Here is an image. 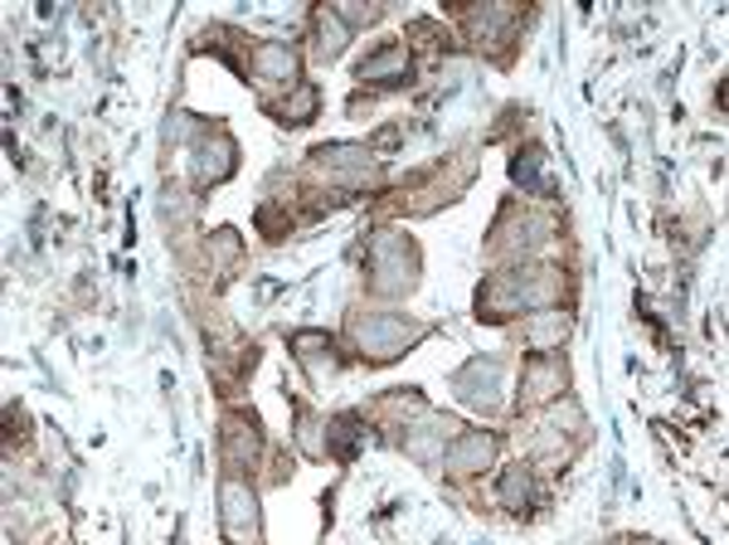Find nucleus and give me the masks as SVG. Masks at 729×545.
<instances>
[{
	"instance_id": "13",
	"label": "nucleus",
	"mask_w": 729,
	"mask_h": 545,
	"mask_svg": "<svg viewBox=\"0 0 729 545\" xmlns=\"http://www.w3.org/2000/svg\"><path fill=\"white\" fill-rule=\"evenodd\" d=\"M312 112H316V88L297 83V98L277 108V118H283V122H312Z\"/></svg>"
},
{
	"instance_id": "12",
	"label": "nucleus",
	"mask_w": 729,
	"mask_h": 545,
	"mask_svg": "<svg viewBox=\"0 0 729 545\" xmlns=\"http://www.w3.org/2000/svg\"><path fill=\"white\" fill-rule=\"evenodd\" d=\"M316 30H322V40H316V49H322V59H336L341 49H345L341 10H322V16H316Z\"/></svg>"
},
{
	"instance_id": "7",
	"label": "nucleus",
	"mask_w": 729,
	"mask_h": 545,
	"mask_svg": "<svg viewBox=\"0 0 729 545\" xmlns=\"http://www.w3.org/2000/svg\"><path fill=\"white\" fill-rule=\"evenodd\" d=\"M496 458V434H463L447 448V467L457 473H477V467H492Z\"/></svg>"
},
{
	"instance_id": "2",
	"label": "nucleus",
	"mask_w": 729,
	"mask_h": 545,
	"mask_svg": "<svg viewBox=\"0 0 729 545\" xmlns=\"http://www.w3.org/2000/svg\"><path fill=\"white\" fill-rule=\"evenodd\" d=\"M555 297V269H516L502 273L492 287H486V316H502L516 307H540V302Z\"/></svg>"
},
{
	"instance_id": "11",
	"label": "nucleus",
	"mask_w": 729,
	"mask_h": 545,
	"mask_svg": "<svg viewBox=\"0 0 729 545\" xmlns=\"http://www.w3.org/2000/svg\"><path fill=\"white\" fill-rule=\"evenodd\" d=\"M502 506H506V512H530V506H535L530 467H510V473L502 477Z\"/></svg>"
},
{
	"instance_id": "5",
	"label": "nucleus",
	"mask_w": 729,
	"mask_h": 545,
	"mask_svg": "<svg viewBox=\"0 0 729 545\" xmlns=\"http://www.w3.org/2000/svg\"><path fill=\"white\" fill-rule=\"evenodd\" d=\"M220 502H224V531L229 536H249V531H259V502H253V492L243 483H229L220 487Z\"/></svg>"
},
{
	"instance_id": "9",
	"label": "nucleus",
	"mask_w": 729,
	"mask_h": 545,
	"mask_svg": "<svg viewBox=\"0 0 729 545\" xmlns=\"http://www.w3.org/2000/svg\"><path fill=\"white\" fill-rule=\"evenodd\" d=\"M234 142H229V137L220 132V137H214V147L210 142H200V181H224V175H234V166H239V161H234Z\"/></svg>"
},
{
	"instance_id": "14",
	"label": "nucleus",
	"mask_w": 729,
	"mask_h": 545,
	"mask_svg": "<svg viewBox=\"0 0 729 545\" xmlns=\"http://www.w3.org/2000/svg\"><path fill=\"white\" fill-rule=\"evenodd\" d=\"M565 332H569V316L549 312V316H540V322L530 326V341H535V346H545V341H555V336H565Z\"/></svg>"
},
{
	"instance_id": "6",
	"label": "nucleus",
	"mask_w": 729,
	"mask_h": 545,
	"mask_svg": "<svg viewBox=\"0 0 729 545\" xmlns=\"http://www.w3.org/2000/svg\"><path fill=\"white\" fill-rule=\"evenodd\" d=\"M253 69H259L263 83L297 88V54H292L287 44H259V49H253Z\"/></svg>"
},
{
	"instance_id": "1",
	"label": "nucleus",
	"mask_w": 729,
	"mask_h": 545,
	"mask_svg": "<svg viewBox=\"0 0 729 545\" xmlns=\"http://www.w3.org/2000/svg\"><path fill=\"white\" fill-rule=\"evenodd\" d=\"M424 336H428V326L408 322V316H399V312H365V316H355V346H361L369 361L399 356V351H408L414 341H424Z\"/></svg>"
},
{
	"instance_id": "10",
	"label": "nucleus",
	"mask_w": 729,
	"mask_h": 545,
	"mask_svg": "<svg viewBox=\"0 0 729 545\" xmlns=\"http://www.w3.org/2000/svg\"><path fill=\"white\" fill-rule=\"evenodd\" d=\"M404 73H408V54H404V44H385L379 54L361 59L355 79H404Z\"/></svg>"
},
{
	"instance_id": "4",
	"label": "nucleus",
	"mask_w": 729,
	"mask_h": 545,
	"mask_svg": "<svg viewBox=\"0 0 729 545\" xmlns=\"http://www.w3.org/2000/svg\"><path fill=\"white\" fill-rule=\"evenodd\" d=\"M502 375H506V365L496 361V356H477V361H467L463 371L453 375V390L463 395L467 404H482V410H496V400H502Z\"/></svg>"
},
{
	"instance_id": "8",
	"label": "nucleus",
	"mask_w": 729,
	"mask_h": 545,
	"mask_svg": "<svg viewBox=\"0 0 729 545\" xmlns=\"http://www.w3.org/2000/svg\"><path fill=\"white\" fill-rule=\"evenodd\" d=\"M510 175H516V181L526 185L530 195H555V181H549V157H545L540 147L516 151V161H510Z\"/></svg>"
},
{
	"instance_id": "3",
	"label": "nucleus",
	"mask_w": 729,
	"mask_h": 545,
	"mask_svg": "<svg viewBox=\"0 0 729 545\" xmlns=\"http://www.w3.org/2000/svg\"><path fill=\"white\" fill-rule=\"evenodd\" d=\"M369 269H375L379 293H404V287H414V273H418L414 244L404 234H379L369 244Z\"/></svg>"
}]
</instances>
